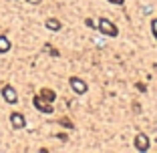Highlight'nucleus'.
Instances as JSON below:
<instances>
[{
    "label": "nucleus",
    "mask_w": 157,
    "mask_h": 153,
    "mask_svg": "<svg viewBox=\"0 0 157 153\" xmlns=\"http://www.w3.org/2000/svg\"><path fill=\"white\" fill-rule=\"evenodd\" d=\"M10 51V40L6 36H0V52H8Z\"/></svg>",
    "instance_id": "9"
},
{
    "label": "nucleus",
    "mask_w": 157,
    "mask_h": 153,
    "mask_svg": "<svg viewBox=\"0 0 157 153\" xmlns=\"http://www.w3.org/2000/svg\"><path fill=\"white\" fill-rule=\"evenodd\" d=\"M69 83H71V89H73L77 95H85V93H87V83H85L83 79H78V77H71Z\"/></svg>",
    "instance_id": "3"
},
{
    "label": "nucleus",
    "mask_w": 157,
    "mask_h": 153,
    "mask_svg": "<svg viewBox=\"0 0 157 153\" xmlns=\"http://www.w3.org/2000/svg\"><path fill=\"white\" fill-rule=\"evenodd\" d=\"M97 30H99L101 34H105V36H117V34H119L117 26H115V24H113L109 18H99Z\"/></svg>",
    "instance_id": "1"
},
{
    "label": "nucleus",
    "mask_w": 157,
    "mask_h": 153,
    "mask_svg": "<svg viewBox=\"0 0 157 153\" xmlns=\"http://www.w3.org/2000/svg\"><path fill=\"white\" fill-rule=\"evenodd\" d=\"M40 95H42V97H44L48 103H52V101L56 99V93L52 91V89H42V91H40Z\"/></svg>",
    "instance_id": "8"
},
{
    "label": "nucleus",
    "mask_w": 157,
    "mask_h": 153,
    "mask_svg": "<svg viewBox=\"0 0 157 153\" xmlns=\"http://www.w3.org/2000/svg\"><path fill=\"white\" fill-rule=\"evenodd\" d=\"M135 149L137 151H147L149 149V137L145 133H139V135H135Z\"/></svg>",
    "instance_id": "5"
},
{
    "label": "nucleus",
    "mask_w": 157,
    "mask_h": 153,
    "mask_svg": "<svg viewBox=\"0 0 157 153\" xmlns=\"http://www.w3.org/2000/svg\"><path fill=\"white\" fill-rule=\"evenodd\" d=\"M10 125H12L14 129H24V127H26V119H24L20 113H12V115H10Z\"/></svg>",
    "instance_id": "6"
},
{
    "label": "nucleus",
    "mask_w": 157,
    "mask_h": 153,
    "mask_svg": "<svg viewBox=\"0 0 157 153\" xmlns=\"http://www.w3.org/2000/svg\"><path fill=\"white\" fill-rule=\"evenodd\" d=\"M28 2H33V4H38V2H40V0H28Z\"/></svg>",
    "instance_id": "13"
},
{
    "label": "nucleus",
    "mask_w": 157,
    "mask_h": 153,
    "mask_svg": "<svg viewBox=\"0 0 157 153\" xmlns=\"http://www.w3.org/2000/svg\"><path fill=\"white\" fill-rule=\"evenodd\" d=\"M60 125H65L67 129H75V127H73V123H71L69 119H60Z\"/></svg>",
    "instance_id": "11"
},
{
    "label": "nucleus",
    "mask_w": 157,
    "mask_h": 153,
    "mask_svg": "<svg viewBox=\"0 0 157 153\" xmlns=\"http://www.w3.org/2000/svg\"><path fill=\"white\" fill-rule=\"evenodd\" d=\"M151 33H153V38L157 40V18L151 20Z\"/></svg>",
    "instance_id": "10"
},
{
    "label": "nucleus",
    "mask_w": 157,
    "mask_h": 153,
    "mask_svg": "<svg viewBox=\"0 0 157 153\" xmlns=\"http://www.w3.org/2000/svg\"><path fill=\"white\" fill-rule=\"evenodd\" d=\"M44 26H46V30H51V33H59L60 28H63V24H60L59 18H46Z\"/></svg>",
    "instance_id": "7"
},
{
    "label": "nucleus",
    "mask_w": 157,
    "mask_h": 153,
    "mask_svg": "<svg viewBox=\"0 0 157 153\" xmlns=\"http://www.w3.org/2000/svg\"><path fill=\"white\" fill-rule=\"evenodd\" d=\"M33 105H34V109H36L38 113H46V115H51V113H52V105L46 101L42 95H36V97L33 99Z\"/></svg>",
    "instance_id": "2"
},
{
    "label": "nucleus",
    "mask_w": 157,
    "mask_h": 153,
    "mask_svg": "<svg viewBox=\"0 0 157 153\" xmlns=\"http://www.w3.org/2000/svg\"><path fill=\"white\" fill-rule=\"evenodd\" d=\"M109 2H111V4H117V6H121L125 2V0H109Z\"/></svg>",
    "instance_id": "12"
},
{
    "label": "nucleus",
    "mask_w": 157,
    "mask_h": 153,
    "mask_svg": "<svg viewBox=\"0 0 157 153\" xmlns=\"http://www.w3.org/2000/svg\"><path fill=\"white\" fill-rule=\"evenodd\" d=\"M0 95L4 97L6 103H10V105H14V103L18 101V95H16V91H14V87H10V85H6L2 91H0Z\"/></svg>",
    "instance_id": "4"
}]
</instances>
